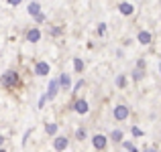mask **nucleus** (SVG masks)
<instances>
[{
    "label": "nucleus",
    "mask_w": 161,
    "mask_h": 152,
    "mask_svg": "<svg viewBox=\"0 0 161 152\" xmlns=\"http://www.w3.org/2000/svg\"><path fill=\"white\" fill-rule=\"evenodd\" d=\"M35 20H37V23H43V20H45V14H43V12H41L39 16H35Z\"/></svg>",
    "instance_id": "25"
},
{
    "label": "nucleus",
    "mask_w": 161,
    "mask_h": 152,
    "mask_svg": "<svg viewBox=\"0 0 161 152\" xmlns=\"http://www.w3.org/2000/svg\"><path fill=\"white\" fill-rule=\"evenodd\" d=\"M57 79H59V85H61L63 89H67V87L71 85V79H69V73H61V75H59Z\"/></svg>",
    "instance_id": "10"
},
{
    "label": "nucleus",
    "mask_w": 161,
    "mask_h": 152,
    "mask_svg": "<svg viewBox=\"0 0 161 152\" xmlns=\"http://www.w3.org/2000/svg\"><path fill=\"white\" fill-rule=\"evenodd\" d=\"M116 87H126V75H118L116 77Z\"/></svg>",
    "instance_id": "17"
},
{
    "label": "nucleus",
    "mask_w": 161,
    "mask_h": 152,
    "mask_svg": "<svg viewBox=\"0 0 161 152\" xmlns=\"http://www.w3.org/2000/svg\"><path fill=\"white\" fill-rule=\"evenodd\" d=\"M110 140H112V142H120V144H122V132H120V130H114V132L110 134Z\"/></svg>",
    "instance_id": "14"
},
{
    "label": "nucleus",
    "mask_w": 161,
    "mask_h": 152,
    "mask_svg": "<svg viewBox=\"0 0 161 152\" xmlns=\"http://www.w3.org/2000/svg\"><path fill=\"white\" fill-rule=\"evenodd\" d=\"M39 39H41V31L39 28H29L27 31V41L29 43H37Z\"/></svg>",
    "instance_id": "8"
},
{
    "label": "nucleus",
    "mask_w": 161,
    "mask_h": 152,
    "mask_svg": "<svg viewBox=\"0 0 161 152\" xmlns=\"http://www.w3.org/2000/svg\"><path fill=\"white\" fill-rule=\"evenodd\" d=\"M67 146H69V138H67V136H57L53 140V148L57 150V152H63Z\"/></svg>",
    "instance_id": "5"
},
{
    "label": "nucleus",
    "mask_w": 161,
    "mask_h": 152,
    "mask_svg": "<svg viewBox=\"0 0 161 152\" xmlns=\"http://www.w3.org/2000/svg\"><path fill=\"white\" fill-rule=\"evenodd\" d=\"M141 77H143V69H135L133 71V79H135V81H139Z\"/></svg>",
    "instance_id": "20"
},
{
    "label": "nucleus",
    "mask_w": 161,
    "mask_h": 152,
    "mask_svg": "<svg viewBox=\"0 0 161 152\" xmlns=\"http://www.w3.org/2000/svg\"><path fill=\"white\" fill-rule=\"evenodd\" d=\"M74 69L78 71V73H82V71H84V61H82L80 57H75V59H74Z\"/></svg>",
    "instance_id": "15"
},
{
    "label": "nucleus",
    "mask_w": 161,
    "mask_h": 152,
    "mask_svg": "<svg viewBox=\"0 0 161 152\" xmlns=\"http://www.w3.org/2000/svg\"><path fill=\"white\" fill-rule=\"evenodd\" d=\"M92 144H94V148L98 150V152H102V150H106L108 140H106V136H104V134H96V136L92 138Z\"/></svg>",
    "instance_id": "4"
},
{
    "label": "nucleus",
    "mask_w": 161,
    "mask_h": 152,
    "mask_svg": "<svg viewBox=\"0 0 161 152\" xmlns=\"http://www.w3.org/2000/svg\"><path fill=\"white\" fill-rule=\"evenodd\" d=\"M45 132H47L49 136H55V134H57V124H55V122H51V124H45Z\"/></svg>",
    "instance_id": "13"
},
{
    "label": "nucleus",
    "mask_w": 161,
    "mask_h": 152,
    "mask_svg": "<svg viewBox=\"0 0 161 152\" xmlns=\"http://www.w3.org/2000/svg\"><path fill=\"white\" fill-rule=\"evenodd\" d=\"M104 31H106V24H104V23H100V24H98V35H100V37H104V35H106Z\"/></svg>",
    "instance_id": "21"
},
{
    "label": "nucleus",
    "mask_w": 161,
    "mask_h": 152,
    "mask_svg": "<svg viewBox=\"0 0 161 152\" xmlns=\"http://www.w3.org/2000/svg\"><path fill=\"white\" fill-rule=\"evenodd\" d=\"M82 85H84V81H78V83H75V87H74V94H75V91H78Z\"/></svg>",
    "instance_id": "27"
},
{
    "label": "nucleus",
    "mask_w": 161,
    "mask_h": 152,
    "mask_svg": "<svg viewBox=\"0 0 161 152\" xmlns=\"http://www.w3.org/2000/svg\"><path fill=\"white\" fill-rule=\"evenodd\" d=\"M118 10H120V14L130 16L135 12V6H133V4H129V2H120V4H118Z\"/></svg>",
    "instance_id": "9"
},
{
    "label": "nucleus",
    "mask_w": 161,
    "mask_h": 152,
    "mask_svg": "<svg viewBox=\"0 0 161 152\" xmlns=\"http://www.w3.org/2000/svg\"><path fill=\"white\" fill-rule=\"evenodd\" d=\"M47 99H49V98H47V94H45V95H41V99H39V108H43Z\"/></svg>",
    "instance_id": "22"
},
{
    "label": "nucleus",
    "mask_w": 161,
    "mask_h": 152,
    "mask_svg": "<svg viewBox=\"0 0 161 152\" xmlns=\"http://www.w3.org/2000/svg\"><path fill=\"white\" fill-rule=\"evenodd\" d=\"M133 134H135V136H143V130H141V128H137V126H135V128H133Z\"/></svg>",
    "instance_id": "23"
},
{
    "label": "nucleus",
    "mask_w": 161,
    "mask_h": 152,
    "mask_svg": "<svg viewBox=\"0 0 161 152\" xmlns=\"http://www.w3.org/2000/svg\"><path fill=\"white\" fill-rule=\"evenodd\" d=\"M86 128H78L75 130V138H78V140H84V138H86Z\"/></svg>",
    "instance_id": "18"
},
{
    "label": "nucleus",
    "mask_w": 161,
    "mask_h": 152,
    "mask_svg": "<svg viewBox=\"0 0 161 152\" xmlns=\"http://www.w3.org/2000/svg\"><path fill=\"white\" fill-rule=\"evenodd\" d=\"M122 146H125V150H126V152H137V146L130 144V142H122Z\"/></svg>",
    "instance_id": "19"
},
{
    "label": "nucleus",
    "mask_w": 161,
    "mask_h": 152,
    "mask_svg": "<svg viewBox=\"0 0 161 152\" xmlns=\"http://www.w3.org/2000/svg\"><path fill=\"white\" fill-rule=\"evenodd\" d=\"M143 152H159V150L155 148V146H149V148H145V150H143Z\"/></svg>",
    "instance_id": "26"
},
{
    "label": "nucleus",
    "mask_w": 161,
    "mask_h": 152,
    "mask_svg": "<svg viewBox=\"0 0 161 152\" xmlns=\"http://www.w3.org/2000/svg\"><path fill=\"white\" fill-rule=\"evenodd\" d=\"M29 14L39 16V14H41V4H39V2H31V4H29Z\"/></svg>",
    "instance_id": "11"
},
{
    "label": "nucleus",
    "mask_w": 161,
    "mask_h": 152,
    "mask_svg": "<svg viewBox=\"0 0 161 152\" xmlns=\"http://www.w3.org/2000/svg\"><path fill=\"white\" fill-rule=\"evenodd\" d=\"M49 69H51V65L45 61H37L35 63V73L39 75V77H45V75H49Z\"/></svg>",
    "instance_id": "6"
},
{
    "label": "nucleus",
    "mask_w": 161,
    "mask_h": 152,
    "mask_svg": "<svg viewBox=\"0 0 161 152\" xmlns=\"http://www.w3.org/2000/svg\"><path fill=\"white\" fill-rule=\"evenodd\" d=\"M137 69H145V61H143V59L137 61Z\"/></svg>",
    "instance_id": "24"
},
{
    "label": "nucleus",
    "mask_w": 161,
    "mask_h": 152,
    "mask_svg": "<svg viewBox=\"0 0 161 152\" xmlns=\"http://www.w3.org/2000/svg\"><path fill=\"white\" fill-rule=\"evenodd\" d=\"M59 87H61V85H59V79H51V81H49V87H47V98L49 99H55Z\"/></svg>",
    "instance_id": "7"
},
{
    "label": "nucleus",
    "mask_w": 161,
    "mask_h": 152,
    "mask_svg": "<svg viewBox=\"0 0 161 152\" xmlns=\"http://www.w3.org/2000/svg\"><path fill=\"white\" fill-rule=\"evenodd\" d=\"M49 35L51 37H61L63 35V27H51L49 28Z\"/></svg>",
    "instance_id": "16"
},
{
    "label": "nucleus",
    "mask_w": 161,
    "mask_h": 152,
    "mask_svg": "<svg viewBox=\"0 0 161 152\" xmlns=\"http://www.w3.org/2000/svg\"><path fill=\"white\" fill-rule=\"evenodd\" d=\"M88 109H90V105H88V101L86 99H82V98H75L74 99V112L75 114H88Z\"/></svg>",
    "instance_id": "3"
},
{
    "label": "nucleus",
    "mask_w": 161,
    "mask_h": 152,
    "mask_svg": "<svg viewBox=\"0 0 161 152\" xmlns=\"http://www.w3.org/2000/svg\"><path fill=\"white\" fill-rule=\"evenodd\" d=\"M159 73H161V67H159Z\"/></svg>",
    "instance_id": "29"
},
{
    "label": "nucleus",
    "mask_w": 161,
    "mask_h": 152,
    "mask_svg": "<svg viewBox=\"0 0 161 152\" xmlns=\"http://www.w3.org/2000/svg\"><path fill=\"white\" fill-rule=\"evenodd\" d=\"M129 114H130V109H129V105H125V104H120V105H116V108H114V112H112V116H114V120H118V122H122V120H126V118H129Z\"/></svg>",
    "instance_id": "2"
},
{
    "label": "nucleus",
    "mask_w": 161,
    "mask_h": 152,
    "mask_svg": "<svg viewBox=\"0 0 161 152\" xmlns=\"http://www.w3.org/2000/svg\"><path fill=\"white\" fill-rule=\"evenodd\" d=\"M139 43H141V45H149L151 43V33L141 31V33H139Z\"/></svg>",
    "instance_id": "12"
},
{
    "label": "nucleus",
    "mask_w": 161,
    "mask_h": 152,
    "mask_svg": "<svg viewBox=\"0 0 161 152\" xmlns=\"http://www.w3.org/2000/svg\"><path fill=\"white\" fill-rule=\"evenodd\" d=\"M2 85L6 87V89H14V87H19L20 85V75H19V71H14V69H6L2 73Z\"/></svg>",
    "instance_id": "1"
},
{
    "label": "nucleus",
    "mask_w": 161,
    "mask_h": 152,
    "mask_svg": "<svg viewBox=\"0 0 161 152\" xmlns=\"http://www.w3.org/2000/svg\"><path fill=\"white\" fill-rule=\"evenodd\" d=\"M0 152H6V148H2V150H0Z\"/></svg>",
    "instance_id": "28"
}]
</instances>
